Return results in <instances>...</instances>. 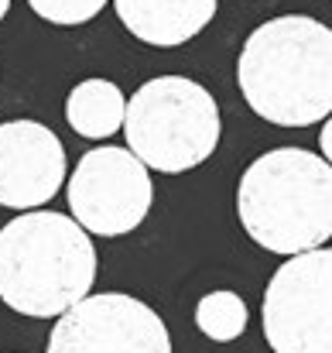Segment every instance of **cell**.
<instances>
[{
	"label": "cell",
	"instance_id": "4fadbf2b",
	"mask_svg": "<svg viewBox=\"0 0 332 353\" xmlns=\"http://www.w3.org/2000/svg\"><path fill=\"white\" fill-rule=\"evenodd\" d=\"M319 148H322V158L332 165V117H326L322 123V134H319Z\"/></svg>",
	"mask_w": 332,
	"mask_h": 353
},
{
	"label": "cell",
	"instance_id": "7a4b0ae2",
	"mask_svg": "<svg viewBox=\"0 0 332 353\" xmlns=\"http://www.w3.org/2000/svg\"><path fill=\"white\" fill-rule=\"evenodd\" d=\"M96 247L65 213L31 210L0 230V302L28 319H52L90 295Z\"/></svg>",
	"mask_w": 332,
	"mask_h": 353
},
{
	"label": "cell",
	"instance_id": "52a82bcc",
	"mask_svg": "<svg viewBox=\"0 0 332 353\" xmlns=\"http://www.w3.org/2000/svg\"><path fill=\"white\" fill-rule=\"evenodd\" d=\"M48 353H172V336L147 302L103 292L55 319Z\"/></svg>",
	"mask_w": 332,
	"mask_h": 353
},
{
	"label": "cell",
	"instance_id": "9c48e42d",
	"mask_svg": "<svg viewBox=\"0 0 332 353\" xmlns=\"http://www.w3.org/2000/svg\"><path fill=\"white\" fill-rule=\"evenodd\" d=\"M120 24L144 45L178 48L213 17L220 0H113Z\"/></svg>",
	"mask_w": 332,
	"mask_h": 353
},
{
	"label": "cell",
	"instance_id": "ba28073f",
	"mask_svg": "<svg viewBox=\"0 0 332 353\" xmlns=\"http://www.w3.org/2000/svg\"><path fill=\"white\" fill-rule=\"evenodd\" d=\"M65 182V148L38 120L0 123V206H45Z\"/></svg>",
	"mask_w": 332,
	"mask_h": 353
},
{
	"label": "cell",
	"instance_id": "5bb4252c",
	"mask_svg": "<svg viewBox=\"0 0 332 353\" xmlns=\"http://www.w3.org/2000/svg\"><path fill=\"white\" fill-rule=\"evenodd\" d=\"M10 10V0H0V21H3V14Z\"/></svg>",
	"mask_w": 332,
	"mask_h": 353
},
{
	"label": "cell",
	"instance_id": "277c9868",
	"mask_svg": "<svg viewBox=\"0 0 332 353\" xmlns=\"http://www.w3.org/2000/svg\"><path fill=\"white\" fill-rule=\"evenodd\" d=\"M123 134L147 168L178 175L213 158L222 134L220 107L203 83L158 76L127 100Z\"/></svg>",
	"mask_w": 332,
	"mask_h": 353
},
{
	"label": "cell",
	"instance_id": "5b68a950",
	"mask_svg": "<svg viewBox=\"0 0 332 353\" xmlns=\"http://www.w3.org/2000/svg\"><path fill=\"white\" fill-rule=\"evenodd\" d=\"M260 319L274 353H332V247L295 254L271 274Z\"/></svg>",
	"mask_w": 332,
	"mask_h": 353
},
{
	"label": "cell",
	"instance_id": "6da1fadb",
	"mask_svg": "<svg viewBox=\"0 0 332 353\" xmlns=\"http://www.w3.org/2000/svg\"><path fill=\"white\" fill-rule=\"evenodd\" d=\"M236 83L247 107L278 127H309L332 117V28L281 14L243 41Z\"/></svg>",
	"mask_w": 332,
	"mask_h": 353
},
{
	"label": "cell",
	"instance_id": "30bf717a",
	"mask_svg": "<svg viewBox=\"0 0 332 353\" xmlns=\"http://www.w3.org/2000/svg\"><path fill=\"white\" fill-rule=\"evenodd\" d=\"M123 117H127V97L110 79H83L79 86H72L65 100L69 127L90 141H103L116 134L123 127Z\"/></svg>",
	"mask_w": 332,
	"mask_h": 353
},
{
	"label": "cell",
	"instance_id": "8992f818",
	"mask_svg": "<svg viewBox=\"0 0 332 353\" xmlns=\"http://www.w3.org/2000/svg\"><path fill=\"white\" fill-rule=\"evenodd\" d=\"M154 203L147 165L130 148H93L69 175L72 220L96 236H123L137 230Z\"/></svg>",
	"mask_w": 332,
	"mask_h": 353
},
{
	"label": "cell",
	"instance_id": "8fae6325",
	"mask_svg": "<svg viewBox=\"0 0 332 353\" xmlns=\"http://www.w3.org/2000/svg\"><path fill=\"white\" fill-rule=\"evenodd\" d=\"M247 319H250L247 302L236 292H229V288H216V292L203 295L199 305H196V326L213 343H233V340H240L243 330H247Z\"/></svg>",
	"mask_w": 332,
	"mask_h": 353
},
{
	"label": "cell",
	"instance_id": "3957f363",
	"mask_svg": "<svg viewBox=\"0 0 332 353\" xmlns=\"http://www.w3.org/2000/svg\"><path fill=\"white\" fill-rule=\"evenodd\" d=\"M247 236L281 257L322 247L332 236V165L305 148H274L247 165L236 185Z\"/></svg>",
	"mask_w": 332,
	"mask_h": 353
},
{
	"label": "cell",
	"instance_id": "7c38bea8",
	"mask_svg": "<svg viewBox=\"0 0 332 353\" xmlns=\"http://www.w3.org/2000/svg\"><path fill=\"white\" fill-rule=\"evenodd\" d=\"M28 3H31V10H34L41 21L62 24V28L86 24V21H93V17L107 7V0H28Z\"/></svg>",
	"mask_w": 332,
	"mask_h": 353
}]
</instances>
